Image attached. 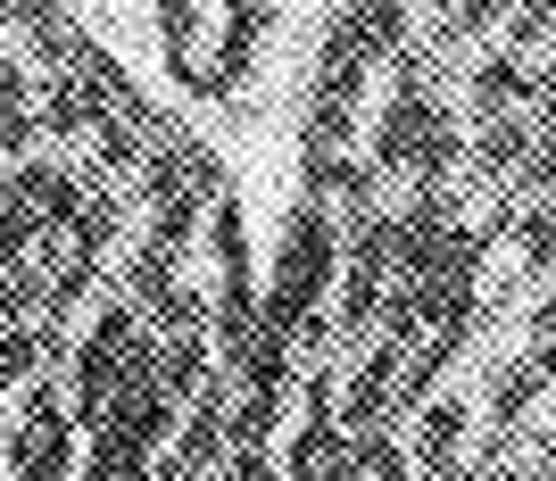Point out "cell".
<instances>
[{"label":"cell","instance_id":"1","mask_svg":"<svg viewBox=\"0 0 556 481\" xmlns=\"http://www.w3.org/2000/svg\"><path fill=\"white\" fill-rule=\"evenodd\" d=\"M457 159H465V125L441 92H432V67L407 59L399 84L366 109V166L374 183H457Z\"/></svg>","mask_w":556,"mask_h":481},{"label":"cell","instance_id":"2","mask_svg":"<svg viewBox=\"0 0 556 481\" xmlns=\"http://www.w3.org/2000/svg\"><path fill=\"white\" fill-rule=\"evenodd\" d=\"M332 275H341V216L316 200H300L282 216L275 241V282H266V307H257V332L282 349L325 341V307H332Z\"/></svg>","mask_w":556,"mask_h":481},{"label":"cell","instance_id":"3","mask_svg":"<svg viewBox=\"0 0 556 481\" xmlns=\"http://www.w3.org/2000/svg\"><path fill=\"white\" fill-rule=\"evenodd\" d=\"M159 374V332L125 307V299H109L92 324H84V341H75V366H67V407H75V432H92L100 415H109V398L125 382H150Z\"/></svg>","mask_w":556,"mask_h":481},{"label":"cell","instance_id":"4","mask_svg":"<svg viewBox=\"0 0 556 481\" xmlns=\"http://www.w3.org/2000/svg\"><path fill=\"white\" fill-rule=\"evenodd\" d=\"M366 75H374V50L357 34V9L325 17L316 75H307V150H349L366 134Z\"/></svg>","mask_w":556,"mask_h":481},{"label":"cell","instance_id":"5","mask_svg":"<svg viewBox=\"0 0 556 481\" xmlns=\"http://www.w3.org/2000/svg\"><path fill=\"white\" fill-rule=\"evenodd\" d=\"M75 465H84V432H75V415H67V382L34 374L17 390V423H9L0 473L9 481H75Z\"/></svg>","mask_w":556,"mask_h":481},{"label":"cell","instance_id":"6","mask_svg":"<svg viewBox=\"0 0 556 481\" xmlns=\"http://www.w3.org/2000/svg\"><path fill=\"white\" fill-rule=\"evenodd\" d=\"M473 423H482V407L465 398V390H432L416 407V423H407V473H448V465H465V448H473Z\"/></svg>","mask_w":556,"mask_h":481},{"label":"cell","instance_id":"7","mask_svg":"<svg viewBox=\"0 0 556 481\" xmlns=\"http://www.w3.org/2000/svg\"><path fill=\"white\" fill-rule=\"evenodd\" d=\"M266 42H275V17H266V9H225V17H208V92L200 100H232L257 75V50Z\"/></svg>","mask_w":556,"mask_h":481},{"label":"cell","instance_id":"8","mask_svg":"<svg viewBox=\"0 0 556 481\" xmlns=\"http://www.w3.org/2000/svg\"><path fill=\"white\" fill-rule=\"evenodd\" d=\"M498 17H507V9H490V0L416 9V59H424V67H473V42H490Z\"/></svg>","mask_w":556,"mask_h":481},{"label":"cell","instance_id":"9","mask_svg":"<svg viewBox=\"0 0 556 481\" xmlns=\"http://www.w3.org/2000/svg\"><path fill=\"white\" fill-rule=\"evenodd\" d=\"M523 159H532V116H473V125H465V166H473V183L515 191L523 183Z\"/></svg>","mask_w":556,"mask_h":481},{"label":"cell","instance_id":"10","mask_svg":"<svg viewBox=\"0 0 556 481\" xmlns=\"http://www.w3.org/2000/svg\"><path fill=\"white\" fill-rule=\"evenodd\" d=\"M109 100L92 92V84H84V75H42V84H34V125H42L50 141H84V134H100V125H109Z\"/></svg>","mask_w":556,"mask_h":481},{"label":"cell","instance_id":"11","mask_svg":"<svg viewBox=\"0 0 556 481\" xmlns=\"http://www.w3.org/2000/svg\"><path fill=\"white\" fill-rule=\"evenodd\" d=\"M532 84H540V67H523L507 50H473V67H465V109L473 116H532Z\"/></svg>","mask_w":556,"mask_h":481},{"label":"cell","instance_id":"12","mask_svg":"<svg viewBox=\"0 0 556 481\" xmlns=\"http://www.w3.org/2000/svg\"><path fill=\"white\" fill-rule=\"evenodd\" d=\"M159 42H166V67H175V84L184 92H208V17L200 9H159Z\"/></svg>","mask_w":556,"mask_h":481},{"label":"cell","instance_id":"13","mask_svg":"<svg viewBox=\"0 0 556 481\" xmlns=\"http://www.w3.org/2000/svg\"><path fill=\"white\" fill-rule=\"evenodd\" d=\"M34 141H42V125H34V67L25 59H0V159H34Z\"/></svg>","mask_w":556,"mask_h":481},{"label":"cell","instance_id":"14","mask_svg":"<svg viewBox=\"0 0 556 481\" xmlns=\"http://www.w3.org/2000/svg\"><path fill=\"white\" fill-rule=\"evenodd\" d=\"M540 398H548V390H540V374L523 366V357H507V366L490 374V390H482V423H490V432H523Z\"/></svg>","mask_w":556,"mask_h":481},{"label":"cell","instance_id":"15","mask_svg":"<svg viewBox=\"0 0 556 481\" xmlns=\"http://www.w3.org/2000/svg\"><path fill=\"white\" fill-rule=\"evenodd\" d=\"M515 250L532 275H556V200H523L515 207Z\"/></svg>","mask_w":556,"mask_h":481},{"label":"cell","instance_id":"16","mask_svg":"<svg viewBox=\"0 0 556 481\" xmlns=\"http://www.w3.org/2000/svg\"><path fill=\"white\" fill-rule=\"evenodd\" d=\"M42 374V332L34 324H0V398H17Z\"/></svg>","mask_w":556,"mask_h":481},{"label":"cell","instance_id":"17","mask_svg":"<svg viewBox=\"0 0 556 481\" xmlns=\"http://www.w3.org/2000/svg\"><path fill=\"white\" fill-rule=\"evenodd\" d=\"M498 42H507V59L532 67L540 50L556 42V9H507V17H498Z\"/></svg>","mask_w":556,"mask_h":481},{"label":"cell","instance_id":"18","mask_svg":"<svg viewBox=\"0 0 556 481\" xmlns=\"http://www.w3.org/2000/svg\"><path fill=\"white\" fill-rule=\"evenodd\" d=\"M523 200H556V134H532V159H523Z\"/></svg>","mask_w":556,"mask_h":481},{"label":"cell","instance_id":"19","mask_svg":"<svg viewBox=\"0 0 556 481\" xmlns=\"http://www.w3.org/2000/svg\"><path fill=\"white\" fill-rule=\"evenodd\" d=\"M216 481H282V465H275V448H232Z\"/></svg>","mask_w":556,"mask_h":481},{"label":"cell","instance_id":"20","mask_svg":"<svg viewBox=\"0 0 556 481\" xmlns=\"http://www.w3.org/2000/svg\"><path fill=\"white\" fill-rule=\"evenodd\" d=\"M532 349H556V291L532 307Z\"/></svg>","mask_w":556,"mask_h":481},{"label":"cell","instance_id":"21","mask_svg":"<svg viewBox=\"0 0 556 481\" xmlns=\"http://www.w3.org/2000/svg\"><path fill=\"white\" fill-rule=\"evenodd\" d=\"M473 481H532L523 465H490V473H473Z\"/></svg>","mask_w":556,"mask_h":481},{"label":"cell","instance_id":"22","mask_svg":"<svg viewBox=\"0 0 556 481\" xmlns=\"http://www.w3.org/2000/svg\"><path fill=\"white\" fill-rule=\"evenodd\" d=\"M424 481H473V465H448V473H424Z\"/></svg>","mask_w":556,"mask_h":481},{"label":"cell","instance_id":"23","mask_svg":"<svg viewBox=\"0 0 556 481\" xmlns=\"http://www.w3.org/2000/svg\"><path fill=\"white\" fill-rule=\"evenodd\" d=\"M0 200H9V166H0Z\"/></svg>","mask_w":556,"mask_h":481},{"label":"cell","instance_id":"24","mask_svg":"<svg viewBox=\"0 0 556 481\" xmlns=\"http://www.w3.org/2000/svg\"><path fill=\"white\" fill-rule=\"evenodd\" d=\"M0 481H9V473H0Z\"/></svg>","mask_w":556,"mask_h":481},{"label":"cell","instance_id":"25","mask_svg":"<svg viewBox=\"0 0 556 481\" xmlns=\"http://www.w3.org/2000/svg\"><path fill=\"white\" fill-rule=\"evenodd\" d=\"M208 481H216V473H208Z\"/></svg>","mask_w":556,"mask_h":481}]
</instances>
